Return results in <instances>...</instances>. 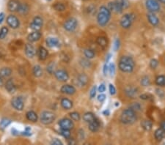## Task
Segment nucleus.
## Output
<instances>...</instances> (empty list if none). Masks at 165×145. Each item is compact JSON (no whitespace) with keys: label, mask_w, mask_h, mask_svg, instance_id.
<instances>
[{"label":"nucleus","mask_w":165,"mask_h":145,"mask_svg":"<svg viewBox=\"0 0 165 145\" xmlns=\"http://www.w3.org/2000/svg\"><path fill=\"white\" fill-rule=\"evenodd\" d=\"M137 90L134 87H129L125 89V94L127 95V96L131 98H134L137 95Z\"/></svg>","instance_id":"21"},{"label":"nucleus","mask_w":165,"mask_h":145,"mask_svg":"<svg viewBox=\"0 0 165 145\" xmlns=\"http://www.w3.org/2000/svg\"><path fill=\"white\" fill-rule=\"evenodd\" d=\"M11 73H12V70L9 67H3L0 70V76L3 78L10 76Z\"/></svg>","instance_id":"27"},{"label":"nucleus","mask_w":165,"mask_h":145,"mask_svg":"<svg viewBox=\"0 0 165 145\" xmlns=\"http://www.w3.org/2000/svg\"><path fill=\"white\" fill-rule=\"evenodd\" d=\"M26 117L28 120L32 122H37L38 120V115L37 114L33 111H29L26 114Z\"/></svg>","instance_id":"29"},{"label":"nucleus","mask_w":165,"mask_h":145,"mask_svg":"<svg viewBox=\"0 0 165 145\" xmlns=\"http://www.w3.org/2000/svg\"><path fill=\"white\" fill-rule=\"evenodd\" d=\"M42 68L40 67V65H35L33 68V74H34V76L36 77H40L42 75Z\"/></svg>","instance_id":"33"},{"label":"nucleus","mask_w":165,"mask_h":145,"mask_svg":"<svg viewBox=\"0 0 165 145\" xmlns=\"http://www.w3.org/2000/svg\"><path fill=\"white\" fill-rule=\"evenodd\" d=\"M52 144H54V145H62V141H59V139L57 138H55L52 141Z\"/></svg>","instance_id":"49"},{"label":"nucleus","mask_w":165,"mask_h":145,"mask_svg":"<svg viewBox=\"0 0 165 145\" xmlns=\"http://www.w3.org/2000/svg\"><path fill=\"white\" fill-rule=\"evenodd\" d=\"M77 25H78V21L74 18H71L65 21L64 24V28L68 32H73L76 29Z\"/></svg>","instance_id":"6"},{"label":"nucleus","mask_w":165,"mask_h":145,"mask_svg":"<svg viewBox=\"0 0 165 145\" xmlns=\"http://www.w3.org/2000/svg\"><path fill=\"white\" fill-rule=\"evenodd\" d=\"M161 128H163V129L165 131V120L164 121H162L161 123Z\"/></svg>","instance_id":"58"},{"label":"nucleus","mask_w":165,"mask_h":145,"mask_svg":"<svg viewBox=\"0 0 165 145\" xmlns=\"http://www.w3.org/2000/svg\"><path fill=\"white\" fill-rule=\"evenodd\" d=\"M156 84L160 87H164L165 86V75H158L156 78Z\"/></svg>","instance_id":"32"},{"label":"nucleus","mask_w":165,"mask_h":145,"mask_svg":"<svg viewBox=\"0 0 165 145\" xmlns=\"http://www.w3.org/2000/svg\"><path fill=\"white\" fill-rule=\"evenodd\" d=\"M61 105L62 108L66 110H69L73 107V103L71 100H70L68 98H63L61 100Z\"/></svg>","instance_id":"22"},{"label":"nucleus","mask_w":165,"mask_h":145,"mask_svg":"<svg viewBox=\"0 0 165 145\" xmlns=\"http://www.w3.org/2000/svg\"><path fill=\"white\" fill-rule=\"evenodd\" d=\"M148 20L149 21L150 24L153 26H157L159 23V20H158V17L154 14L153 13H151L148 14Z\"/></svg>","instance_id":"17"},{"label":"nucleus","mask_w":165,"mask_h":145,"mask_svg":"<svg viewBox=\"0 0 165 145\" xmlns=\"http://www.w3.org/2000/svg\"><path fill=\"white\" fill-rule=\"evenodd\" d=\"M104 114L106 115H109L110 114V111H109V110H106L105 111H104Z\"/></svg>","instance_id":"60"},{"label":"nucleus","mask_w":165,"mask_h":145,"mask_svg":"<svg viewBox=\"0 0 165 145\" xmlns=\"http://www.w3.org/2000/svg\"><path fill=\"white\" fill-rule=\"evenodd\" d=\"M77 80H78L79 85L85 86L88 82V77H87V75L86 74L82 73L79 75L78 78H77Z\"/></svg>","instance_id":"24"},{"label":"nucleus","mask_w":165,"mask_h":145,"mask_svg":"<svg viewBox=\"0 0 165 145\" xmlns=\"http://www.w3.org/2000/svg\"><path fill=\"white\" fill-rule=\"evenodd\" d=\"M83 119L85 122L90 123H91V122L94 121V120H95V116H94L93 114L91 113V112H87V113H85V114H84Z\"/></svg>","instance_id":"30"},{"label":"nucleus","mask_w":165,"mask_h":145,"mask_svg":"<svg viewBox=\"0 0 165 145\" xmlns=\"http://www.w3.org/2000/svg\"><path fill=\"white\" fill-rule=\"evenodd\" d=\"M28 11H29V7H28L27 4H21V6H20L19 10L18 12L21 13V14H26V13H27Z\"/></svg>","instance_id":"36"},{"label":"nucleus","mask_w":165,"mask_h":145,"mask_svg":"<svg viewBox=\"0 0 165 145\" xmlns=\"http://www.w3.org/2000/svg\"><path fill=\"white\" fill-rule=\"evenodd\" d=\"M105 99H106V95H104V94H100V95H99L98 96V101L100 102L104 101Z\"/></svg>","instance_id":"51"},{"label":"nucleus","mask_w":165,"mask_h":145,"mask_svg":"<svg viewBox=\"0 0 165 145\" xmlns=\"http://www.w3.org/2000/svg\"><path fill=\"white\" fill-rule=\"evenodd\" d=\"M43 26V19H41L39 16H37V17L34 18L33 19L32 22L31 23L30 27L31 29H33V30L38 31L41 29Z\"/></svg>","instance_id":"11"},{"label":"nucleus","mask_w":165,"mask_h":145,"mask_svg":"<svg viewBox=\"0 0 165 145\" xmlns=\"http://www.w3.org/2000/svg\"><path fill=\"white\" fill-rule=\"evenodd\" d=\"M109 70V66L106 65V64H105L104 66V75H107V71H108Z\"/></svg>","instance_id":"55"},{"label":"nucleus","mask_w":165,"mask_h":145,"mask_svg":"<svg viewBox=\"0 0 165 145\" xmlns=\"http://www.w3.org/2000/svg\"><path fill=\"white\" fill-rule=\"evenodd\" d=\"M146 7L151 13L158 12L160 10V5L156 0H147Z\"/></svg>","instance_id":"7"},{"label":"nucleus","mask_w":165,"mask_h":145,"mask_svg":"<svg viewBox=\"0 0 165 145\" xmlns=\"http://www.w3.org/2000/svg\"><path fill=\"white\" fill-rule=\"evenodd\" d=\"M110 92L111 95H115L116 93V90H115V87H114L112 84H110Z\"/></svg>","instance_id":"48"},{"label":"nucleus","mask_w":165,"mask_h":145,"mask_svg":"<svg viewBox=\"0 0 165 145\" xmlns=\"http://www.w3.org/2000/svg\"><path fill=\"white\" fill-rule=\"evenodd\" d=\"M54 75H55L56 78L57 80L61 81H66L68 80L69 75L68 72L64 70H58L54 72Z\"/></svg>","instance_id":"13"},{"label":"nucleus","mask_w":165,"mask_h":145,"mask_svg":"<svg viewBox=\"0 0 165 145\" xmlns=\"http://www.w3.org/2000/svg\"><path fill=\"white\" fill-rule=\"evenodd\" d=\"M70 117L73 120H74V121H79V120H80V115H79V114L77 113V112H72V113H70Z\"/></svg>","instance_id":"41"},{"label":"nucleus","mask_w":165,"mask_h":145,"mask_svg":"<svg viewBox=\"0 0 165 145\" xmlns=\"http://www.w3.org/2000/svg\"><path fill=\"white\" fill-rule=\"evenodd\" d=\"M96 89H97L96 86H94V87L91 89V90H90V98H91V99L95 98V95H96Z\"/></svg>","instance_id":"45"},{"label":"nucleus","mask_w":165,"mask_h":145,"mask_svg":"<svg viewBox=\"0 0 165 145\" xmlns=\"http://www.w3.org/2000/svg\"><path fill=\"white\" fill-rule=\"evenodd\" d=\"M158 1H159L160 2L163 3V4H165V0H158Z\"/></svg>","instance_id":"61"},{"label":"nucleus","mask_w":165,"mask_h":145,"mask_svg":"<svg viewBox=\"0 0 165 145\" xmlns=\"http://www.w3.org/2000/svg\"><path fill=\"white\" fill-rule=\"evenodd\" d=\"M84 54L87 59H92L95 57V52L91 49H86L84 52Z\"/></svg>","instance_id":"34"},{"label":"nucleus","mask_w":165,"mask_h":145,"mask_svg":"<svg viewBox=\"0 0 165 145\" xmlns=\"http://www.w3.org/2000/svg\"><path fill=\"white\" fill-rule=\"evenodd\" d=\"M61 135L62 136L65 138H69L70 136V130H65V129H62L61 130Z\"/></svg>","instance_id":"42"},{"label":"nucleus","mask_w":165,"mask_h":145,"mask_svg":"<svg viewBox=\"0 0 165 145\" xmlns=\"http://www.w3.org/2000/svg\"><path fill=\"white\" fill-rule=\"evenodd\" d=\"M7 23L13 29H17L20 25L19 20L17 19V17L13 15H10L8 18H7Z\"/></svg>","instance_id":"10"},{"label":"nucleus","mask_w":165,"mask_h":145,"mask_svg":"<svg viewBox=\"0 0 165 145\" xmlns=\"http://www.w3.org/2000/svg\"><path fill=\"white\" fill-rule=\"evenodd\" d=\"M82 62H84V63H83V62H82V66H84V67H85V65H87V67H89V66L90 65V62H89L88 60L83 59V60H82Z\"/></svg>","instance_id":"54"},{"label":"nucleus","mask_w":165,"mask_h":145,"mask_svg":"<svg viewBox=\"0 0 165 145\" xmlns=\"http://www.w3.org/2000/svg\"><path fill=\"white\" fill-rule=\"evenodd\" d=\"M119 3L120 4V5L122 6L123 9H127V8L129 7V1L128 0H117Z\"/></svg>","instance_id":"37"},{"label":"nucleus","mask_w":165,"mask_h":145,"mask_svg":"<svg viewBox=\"0 0 165 145\" xmlns=\"http://www.w3.org/2000/svg\"><path fill=\"white\" fill-rule=\"evenodd\" d=\"M4 84V81H3V78H2L1 76H0V87L1 86H2Z\"/></svg>","instance_id":"59"},{"label":"nucleus","mask_w":165,"mask_h":145,"mask_svg":"<svg viewBox=\"0 0 165 145\" xmlns=\"http://www.w3.org/2000/svg\"><path fill=\"white\" fill-rule=\"evenodd\" d=\"M4 19V13H0V24L3 22Z\"/></svg>","instance_id":"56"},{"label":"nucleus","mask_w":165,"mask_h":145,"mask_svg":"<svg viewBox=\"0 0 165 145\" xmlns=\"http://www.w3.org/2000/svg\"><path fill=\"white\" fill-rule=\"evenodd\" d=\"M135 63L134 59L128 56H123L119 62V68L123 72H131L134 68Z\"/></svg>","instance_id":"1"},{"label":"nucleus","mask_w":165,"mask_h":145,"mask_svg":"<svg viewBox=\"0 0 165 145\" xmlns=\"http://www.w3.org/2000/svg\"><path fill=\"white\" fill-rule=\"evenodd\" d=\"M11 103H12L13 108H16L18 111H21L24 108V100L21 97H15L14 98H13Z\"/></svg>","instance_id":"8"},{"label":"nucleus","mask_w":165,"mask_h":145,"mask_svg":"<svg viewBox=\"0 0 165 145\" xmlns=\"http://www.w3.org/2000/svg\"><path fill=\"white\" fill-rule=\"evenodd\" d=\"M8 32V29L5 26H3L0 30V39H4L6 37Z\"/></svg>","instance_id":"39"},{"label":"nucleus","mask_w":165,"mask_h":145,"mask_svg":"<svg viewBox=\"0 0 165 145\" xmlns=\"http://www.w3.org/2000/svg\"><path fill=\"white\" fill-rule=\"evenodd\" d=\"M140 98L143 99V100H147L148 98V95H140Z\"/></svg>","instance_id":"57"},{"label":"nucleus","mask_w":165,"mask_h":145,"mask_svg":"<svg viewBox=\"0 0 165 145\" xmlns=\"http://www.w3.org/2000/svg\"><path fill=\"white\" fill-rule=\"evenodd\" d=\"M46 44L49 47L54 48V47H57L59 46V42L58 39L55 38V37H49V38L46 39Z\"/></svg>","instance_id":"18"},{"label":"nucleus","mask_w":165,"mask_h":145,"mask_svg":"<svg viewBox=\"0 0 165 145\" xmlns=\"http://www.w3.org/2000/svg\"><path fill=\"white\" fill-rule=\"evenodd\" d=\"M59 125L60 126L61 129L70 130L74 128V123L69 119H62L59 122Z\"/></svg>","instance_id":"12"},{"label":"nucleus","mask_w":165,"mask_h":145,"mask_svg":"<svg viewBox=\"0 0 165 145\" xmlns=\"http://www.w3.org/2000/svg\"><path fill=\"white\" fill-rule=\"evenodd\" d=\"M54 64L51 63L50 65H49L47 67V70L49 72H50V73H52L53 71H54Z\"/></svg>","instance_id":"50"},{"label":"nucleus","mask_w":165,"mask_h":145,"mask_svg":"<svg viewBox=\"0 0 165 145\" xmlns=\"http://www.w3.org/2000/svg\"><path fill=\"white\" fill-rule=\"evenodd\" d=\"M154 136L157 141H161V140L165 138V131L161 128H158V129L155 131Z\"/></svg>","instance_id":"20"},{"label":"nucleus","mask_w":165,"mask_h":145,"mask_svg":"<svg viewBox=\"0 0 165 145\" xmlns=\"http://www.w3.org/2000/svg\"><path fill=\"white\" fill-rule=\"evenodd\" d=\"M134 20V16L133 14H125L120 19V25L124 29H128L131 26Z\"/></svg>","instance_id":"5"},{"label":"nucleus","mask_w":165,"mask_h":145,"mask_svg":"<svg viewBox=\"0 0 165 145\" xmlns=\"http://www.w3.org/2000/svg\"><path fill=\"white\" fill-rule=\"evenodd\" d=\"M38 57H39V59H41V60H45V59L47 58L48 52L44 47H42V46H40V47L39 48V49H38Z\"/></svg>","instance_id":"26"},{"label":"nucleus","mask_w":165,"mask_h":145,"mask_svg":"<svg viewBox=\"0 0 165 145\" xmlns=\"http://www.w3.org/2000/svg\"><path fill=\"white\" fill-rule=\"evenodd\" d=\"M141 84L143 86V87H148L150 84H151V81H150V78H148V76H144L141 80Z\"/></svg>","instance_id":"38"},{"label":"nucleus","mask_w":165,"mask_h":145,"mask_svg":"<svg viewBox=\"0 0 165 145\" xmlns=\"http://www.w3.org/2000/svg\"><path fill=\"white\" fill-rule=\"evenodd\" d=\"M105 90H106V87L104 84H100V86H99V87H98V92H105Z\"/></svg>","instance_id":"53"},{"label":"nucleus","mask_w":165,"mask_h":145,"mask_svg":"<svg viewBox=\"0 0 165 145\" xmlns=\"http://www.w3.org/2000/svg\"><path fill=\"white\" fill-rule=\"evenodd\" d=\"M61 92L68 94V95H73L76 92V89L71 85L66 84L62 86V88H61Z\"/></svg>","instance_id":"16"},{"label":"nucleus","mask_w":165,"mask_h":145,"mask_svg":"<svg viewBox=\"0 0 165 145\" xmlns=\"http://www.w3.org/2000/svg\"><path fill=\"white\" fill-rule=\"evenodd\" d=\"M25 53L26 55L29 58H32L34 57L36 54V50L34 49V47L31 44L27 43L25 46Z\"/></svg>","instance_id":"15"},{"label":"nucleus","mask_w":165,"mask_h":145,"mask_svg":"<svg viewBox=\"0 0 165 145\" xmlns=\"http://www.w3.org/2000/svg\"><path fill=\"white\" fill-rule=\"evenodd\" d=\"M48 1H50V0H48Z\"/></svg>","instance_id":"62"},{"label":"nucleus","mask_w":165,"mask_h":145,"mask_svg":"<svg viewBox=\"0 0 165 145\" xmlns=\"http://www.w3.org/2000/svg\"><path fill=\"white\" fill-rule=\"evenodd\" d=\"M131 109H133L134 111H137V110H140V105L138 103H134L133 105L131 106Z\"/></svg>","instance_id":"46"},{"label":"nucleus","mask_w":165,"mask_h":145,"mask_svg":"<svg viewBox=\"0 0 165 145\" xmlns=\"http://www.w3.org/2000/svg\"><path fill=\"white\" fill-rule=\"evenodd\" d=\"M96 42H97V43H98V45L100 46V47L104 48V49L106 47L107 43H108V42H107V39L105 37H98Z\"/></svg>","instance_id":"31"},{"label":"nucleus","mask_w":165,"mask_h":145,"mask_svg":"<svg viewBox=\"0 0 165 145\" xmlns=\"http://www.w3.org/2000/svg\"><path fill=\"white\" fill-rule=\"evenodd\" d=\"M141 125L143 128V129L147 131H149L152 129V127H153V123H152L151 121H150V120H145L142 122Z\"/></svg>","instance_id":"28"},{"label":"nucleus","mask_w":165,"mask_h":145,"mask_svg":"<svg viewBox=\"0 0 165 145\" xmlns=\"http://www.w3.org/2000/svg\"><path fill=\"white\" fill-rule=\"evenodd\" d=\"M11 123V121L10 120L7 118H3L2 120H1V123H0V126L2 129H4V128H7L10 124Z\"/></svg>","instance_id":"35"},{"label":"nucleus","mask_w":165,"mask_h":145,"mask_svg":"<svg viewBox=\"0 0 165 145\" xmlns=\"http://www.w3.org/2000/svg\"><path fill=\"white\" fill-rule=\"evenodd\" d=\"M41 37V33L39 32L38 31H35V32H33L29 34L28 35L27 39L28 40L30 41V42H35V41L38 40Z\"/></svg>","instance_id":"19"},{"label":"nucleus","mask_w":165,"mask_h":145,"mask_svg":"<svg viewBox=\"0 0 165 145\" xmlns=\"http://www.w3.org/2000/svg\"><path fill=\"white\" fill-rule=\"evenodd\" d=\"M120 47V40L118 39H116L115 41V45H114V49L115 51H117Z\"/></svg>","instance_id":"47"},{"label":"nucleus","mask_w":165,"mask_h":145,"mask_svg":"<svg viewBox=\"0 0 165 145\" xmlns=\"http://www.w3.org/2000/svg\"><path fill=\"white\" fill-rule=\"evenodd\" d=\"M108 9L110 10V12H115L116 13H121L123 10V7L118 1H111L109 3Z\"/></svg>","instance_id":"9"},{"label":"nucleus","mask_w":165,"mask_h":145,"mask_svg":"<svg viewBox=\"0 0 165 145\" xmlns=\"http://www.w3.org/2000/svg\"><path fill=\"white\" fill-rule=\"evenodd\" d=\"M109 71H110V74L111 76L112 75H114V74H115V64L114 63H111L109 66Z\"/></svg>","instance_id":"43"},{"label":"nucleus","mask_w":165,"mask_h":145,"mask_svg":"<svg viewBox=\"0 0 165 145\" xmlns=\"http://www.w3.org/2000/svg\"><path fill=\"white\" fill-rule=\"evenodd\" d=\"M56 116L52 111H44L40 115V121L43 124L49 125L55 120Z\"/></svg>","instance_id":"4"},{"label":"nucleus","mask_w":165,"mask_h":145,"mask_svg":"<svg viewBox=\"0 0 165 145\" xmlns=\"http://www.w3.org/2000/svg\"><path fill=\"white\" fill-rule=\"evenodd\" d=\"M54 8L57 11H63L65 9V6L62 3H55Z\"/></svg>","instance_id":"40"},{"label":"nucleus","mask_w":165,"mask_h":145,"mask_svg":"<svg viewBox=\"0 0 165 145\" xmlns=\"http://www.w3.org/2000/svg\"><path fill=\"white\" fill-rule=\"evenodd\" d=\"M111 18V12L108 7L105 6L100 7L99 9L98 16H97V21L98 24L101 26H104L107 24Z\"/></svg>","instance_id":"2"},{"label":"nucleus","mask_w":165,"mask_h":145,"mask_svg":"<svg viewBox=\"0 0 165 145\" xmlns=\"http://www.w3.org/2000/svg\"><path fill=\"white\" fill-rule=\"evenodd\" d=\"M20 6H21V4L17 0H10L8 4V9L11 12H18Z\"/></svg>","instance_id":"14"},{"label":"nucleus","mask_w":165,"mask_h":145,"mask_svg":"<svg viewBox=\"0 0 165 145\" xmlns=\"http://www.w3.org/2000/svg\"><path fill=\"white\" fill-rule=\"evenodd\" d=\"M158 65V61L155 59H152V60L151 61V62H150V66H151V67L152 69H156V67H157Z\"/></svg>","instance_id":"44"},{"label":"nucleus","mask_w":165,"mask_h":145,"mask_svg":"<svg viewBox=\"0 0 165 145\" xmlns=\"http://www.w3.org/2000/svg\"><path fill=\"white\" fill-rule=\"evenodd\" d=\"M136 111H134L131 108L125 109L122 112L121 117H120V120L123 124L129 125L133 124L136 120Z\"/></svg>","instance_id":"3"},{"label":"nucleus","mask_w":165,"mask_h":145,"mask_svg":"<svg viewBox=\"0 0 165 145\" xmlns=\"http://www.w3.org/2000/svg\"><path fill=\"white\" fill-rule=\"evenodd\" d=\"M23 134L25 135V136H30L32 133H31V129L29 128H26L25 131H24Z\"/></svg>","instance_id":"52"},{"label":"nucleus","mask_w":165,"mask_h":145,"mask_svg":"<svg viewBox=\"0 0 165 145\" xmlns=\"http://www.w3.org/2000/svg\"><path fill=\"white\" fill-rule=\"evenodd\" d=\"M99 128H100V123H99V122L96 119L94 121L89 123V129L92 132L98 131L99 130Z\"/></svg>","instance_id":"23"},{"label":"nucleus","mask_w":165,"mask_h":145,"mask_svg":"<svg viewBox=\"0 0 165 145\" xmlns=\"http://www.w3.org/2000/svg\"><path fill=\"white\" fill-rule=\"evenodd\" d=\"M5 88L9 92H14L16 91V88L15 86L14 83H13V79H9L5 84Z\"/></svg>","instance_id":"25"}]
</instances>
